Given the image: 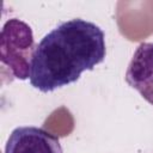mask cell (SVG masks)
<instances>
[{"label": "cell", "mask_w": 153, "mask_h": 153, "mask_svg": "<svg viewBox=\"0 0 153 153\" xmlns=\"http://www.w3.org/2000/svg\"><path fill=\"white\" fill-rule=\"evenodd\" d=\"M106 55L105 33L94 23L74 18L59 24L36 45L30 84L41 92H53L79 80Z\"/></svg>", "instance_id": "obj_1"}, {"label": "cell", "mask_w": 153, "mask_h": 153, "mask_svg": "<svg viewBox=\"0 0 153 153\" xmlns=\"http://www.w3.org/2000/svg\"><path fill=\"white\" fill-rule=\"evenodd\" d=\"M35 49L32 29L25 22L12 18L4 24L0 36L1 73L10 76V82L29 79Z\"/></svg>", "instance_id": "obj_2"}, {"label": "cell", "mask_w": 153, "mask_h": 153, "mask_svg": "<svg viewBox=\"0 0 153 153\" xmlns=\"http://www.w3.org/2000/svg\"><path fill=\"white\" fill-rule=\"evenodd\" d=\"M5 153H63L57 136L43 128L18 127L10 134Z\"/></svg>", "instance_id": "obj_3"}, {"label": "cell", "mask_w": 153, "mask_h": 153, "mask_svg": "<svg viewBox=\"0 0 153 153\" xmlns=\"http://www.w3.org/2000/svg\"><path fill=\"white\" fill-rule=\"evenodd\" d=\"M127 84L153 105V42L137 45L126 72Z\"/></svg>", "instance_id": "obj_4"}]
</instances>
